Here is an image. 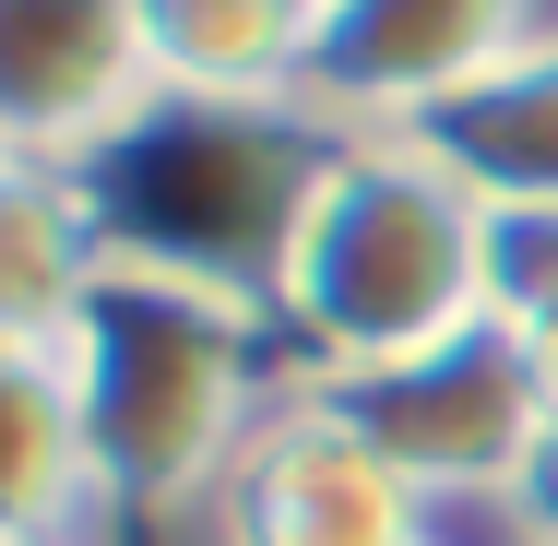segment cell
I'll list each match as a JSON object with an SVG mask.
<instances>
[{"mask_svg": "<svg viewBox=\"0 0 558 546\" xmlns=\"http://www.w3.org/2000/svg\"><path fill=\"white\" fill-rule=\"evenodd\" d=\"M143 12V60L167 108H286L298 60H310V0H131Z\"/></svg>", "mask_w": 558, "mask_h": 546, "instance_id": "cell-8", "label": "cell"}, {"mask_svg": "<svg viewBox=\"0 0 558 546\" xmlns=\"http://www.w3.org/2000/svg\"><path fill=\"white\" fill-rule=\"evenodd\" d=\"M226 546H416L428 499L298 380L226 463Z\"/></svg>", "mask_w": 558, "mask_h": 546, "instance_id": "cell-6", "label": "cell"}, {"mask_svg": "<svg viewBox=\"0 0 558 546\" xmlns=\"http://www.w3.org/2000/svg\"><path fill=\"white\" fill-rule=\"evenodd\" d=\"M523 344H535V380H547V416H558V321H547V332H523Z\"/></svg>", "mask_w": 558, "mask_h": 546, "instance_id": "cell-13", "label": "cell"}, {"mask_svg": "<svg viewBox=\"0 0 558 546\" xmlns=\"http://www.w3.org/2000/svg\"><path fill=\"white\" fill-rule=\"evenodd\" d=\"M119 250V215L96 203L84 167H24L0 155V344H72L96 274Z\"/></svg>", "mask_w": 558, "mask_h": 546, "instance_id": "cell-7", "label": "cell"}, {"mask_svg": "<svg viewBox=\"0 0 558 546\" xmlns=\"http://www.w3.org/2000/svg\"><path fill=\"white\" fill-rule=\"evenodd\" d=\"M392 143H416L475 203H558V36L511 48L487 84L440 96V108L416 119V131H392Z\"/></svg>", "mask_w": 558, "mask_h": 546, "instance_id": "cell-9", "label": "cell"}, {"mask_svg": "<svg viewBox=\"0 0 558 546\" xmlns=\"http://www.w3.org/2000/svg\"><path fill=\"white\" fill-rule=\"evenodd\" d=\"M511 511L535 523V546H558V416H547V439L523 451V475H511Z\"/></svg>", "mask_w": 558, "mask_h": 546, "instance_id": "cell-12", "label": "cell"}, {"mask_svg": "<svg viewBox=\"0 0 558 546\" xmlns=\"http://www.w3.org/2000/svg\"><path fill=\"white\" fill-rule=\"evenodd\" d=\"M108 511L72 416V368L48 344H0V546H72Z\"/></svg>", "mask_w": 558, "mask_h": 546, "instance_id": "cell-10", "label": "cell"}, {"mask_svg": "<svg viewBox=\"0 0 558 546\" xmlns=\"http://www.w3.org/2000/svg\"><path fill=\"white\" fill-rule=\"evenodd\" d=\"M262 298L298 332L310 380L451 344L463 321H487V203L416 143H333L274 215Z\"/></svg>", "mask_w": 558, "mask_h": 546, "instance_id": "cell-2", "label": "cell"}, {"mask_svg": "<svg viewBox=\"0 0 558 546\" xmlns=\"http://www.w3.org/2000/svg\"><path fill=\"white\" fill-rule=\"evenodd\" d=\"M322 12H333V0H310V24H322Z\"/></svg>", "mask_w": 558, "mask_h": 546, "instance_id": "cell-14", "label": "cell"}, {"mask_svg": "<svg viewBox=\"0 0 558 546\" xmlns=\"http://www.w3.org/2000/svg\"><path fill=\"white\" fill-rule=\"evenodd\" d=\"M155 119V60L131 0H0V155L96 167Z\"/></svg>", "mask_w": 558, "mask_h": 546, "instance_id": "cell-5", "label": "cell"}, {"mask_svg": "<svg viewBox=\"0 0 558 546\" xmlns=\"http://www.w3.org/2000/svg\"><path fill=\"white\" fill-rule=\"evenodd\" d=\"M487 321H558V203H487Z\"/></svg>", "mask_w": 558, "mask_h": 546, "instance_id": "cell-11", "label": "cell"}, {"mask_svg": "<svg viewBox=\"0 0 558 546\" xmlns=\"http://www.w3.org/2000/svg\"><path fill=\"white\" fill-rule=\"evenodd\" d=\"M60 368H72V416H84L108 511H179V499L226 487L238 439L274 416L262 404V298L155 238L108 250Z\"/></svg>", "mask_w": 558, "mask_h": 546, "instance_id": "cell-1", "label": "cell"}, {"mask_svg": "<svg viewBox=\"0 0 558 546\" xmlns=\"http://www.w3.org/2000/svg\"><path fill=\"white\" fill-rule=\"evenodd\" d=\"M310 392H322L428 511L511 499L523 451L547 439V380H535V344L511 321H463L451 344H416V356H392V368H344V380H310Z\"/></svg>", "mask_w": 558, "mask_h": 546, "instance_id": "cell-3", "label": "cell"}, {"mask_svg": "<svg viewBox=\"0 0 558 546\" xmlns=\"http://www.w3.org/2000/svg\"><path fill=\"white\" fill-rule=\"evenodd\" d=\"M416 546H440V535H416Z\"/></svg>", "mask_w": 558, "mask_h": 546, "instance_id": "cell-15", "label": "cell"}, {"mask_svg": "<svg viewBox=\"0 0 558 546\" xmlns=\"http://www.w3.org/2000/svg\"><path fill=\"white\" fill-rule=\"evenodd\" d=\"M511 48H535V0H333L298 60V119H333L344 143H392L416 119L487 84Z\"/></svg>", "mask_w": 558, "mask_h": 546, "instance_id": "cell-4", "label": "cell"}]
</instances>
